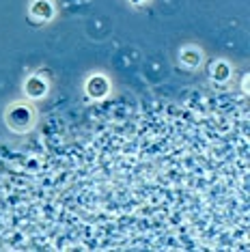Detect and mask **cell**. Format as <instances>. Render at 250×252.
<instances>
[{
	"label": "cell",
	"instance_id": "6da1fadb",
	"mask_svg": "<svg viewBox=\"0 0 250 252\" xmlns=\"http://www.w3.org/2000/svg\"><path fill=\"white\" fill-rule=\"evenodd\" d=\"M35 110L26 104H11L4 112V123L9 125L11 131H18V134L31 131L35 125Z\"/></svg>",
	"mask_w": 250,
	"mask_h": 252
},
{
	"label": "cell",
	"instance_id": "7a4b0ae2",
	"mask_svg": "<svg viewBox=\"0 0 250 252\" xmlns=\"http://www.w3.org/2000/svg\"><path fill=\"white\" fill-rule=\"evenodd\" d=\"M108 91H110V82H108L106 76H93L89 78L87 82V95L91 97V99H104V97L108 95Z\"/></svg>",
	"mask_w": 250,
	"mask_h": 252
},
{
	"label": "cell",
	"instance_id": "3957f363",
	"mask_svg": "<svg viewBox=\"0 0 250 252\" xmlns=\"http://www.w3.org/2000/svg\"><path fill=\"white\" fill-rule=\"evenodd\" d=\"M179 63L188 69H198L203 63V52L196 45H184L179 52Z\"/></svg>",
	"mask_w": 250,
	"mask_h": 252
},
{
	"label": "cell",
	"instance_id": "277c9868",
	"mask_svg": "<svg viewBox=\"0 0 250 252\" xmlns=\"http://www.w3.org/2000/svg\"><path fill=\"white\" fill-rule=\"evenodd\" d=\"M28 11H31V18L35 22H48L54 18V4L50 0H32Z\"/></svg>",
	"mask_w": 250,
	"mask_h": 252
},
{
	"label": "cell",
	"instance_id": "5b68a950",
	"mask_svg": "<svg viewBox=\"0 0 250 252\" xmlns=\"http://www.w3.org/2000/svg\"><path fill=\"white\" fill-rule=\"evenodd\" d=\"M24 93H26V97H31V99H41V97L48 93V82L39 76H31L24 82Z\"/></svg>",
	"mask_w": 250,
	"mask_h": 252
},
{
	"label": "cell",
	"instance_id": "8992f818",
	"mask_svg": "<svg viewBox=\"0 0 250 252\" xmlns=\"http://www.w3.org/2000/svg\"><path fill=\"white\" fill-rule=\"evenodd\" d=\"M231 78V65L224 61H218L212 69V80L214 82H229Z\"/></svg>",
	"mask_w": 250,
	"mask_h": 252
},
{
	"label": "cell",
	"instance_id": "52a82bcc",
	"mask_svg": "<svg viewBox=\"0 0 250 252\" xmlns=\"http://www.w3.org/2000/svg\"><path fill=\"white\" fill-rule=\"evenodd\" d=\"M129 2H132V4H143L145 0H129Z\"/></svg>",
	"mask_w": 250,
	"mask_h": 252
}]
</instances>
